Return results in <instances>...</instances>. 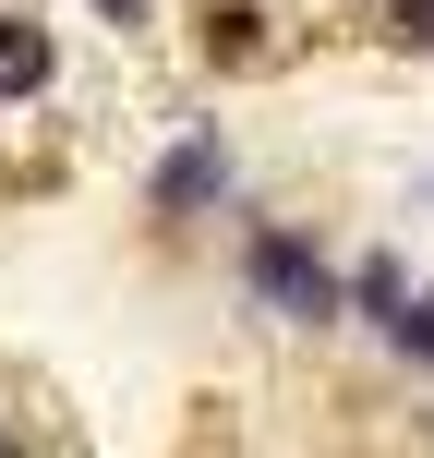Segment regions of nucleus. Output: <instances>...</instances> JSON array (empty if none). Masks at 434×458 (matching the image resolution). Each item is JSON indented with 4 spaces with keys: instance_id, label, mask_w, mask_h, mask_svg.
<instances>
[{
    "instance_id": "nucleus-1",
    "label": "nucleus",
    "mask_w": 434,
    "mask_h": 458,
    "mask_svg": "<svg viewBox=\"0 0 434 458\" xmlns=\"http://www.w3.org/2000/svg\"><path fill=\"white\" fill-rule=\"evenodd\" d=\"M229 290H242V314L290 326V338L350 326V266L326 253L314 217H242V242H229Z\"/></svg>"
},
{
    "instance_id": "nucleus-2",
    "label": "nucleus",
    "mask_w": 434,
    "mask_h": 458,
    "mask_svg": "<svg viewBox=\"0 0 434 458\" xmlns=\"http://www.w3.org/2000/svg\"><path fill=\"white\" fill-rule=\"evenodd\" d=\"M242 206V145L217 133V121H182V133L145 157V217L157 229H206Z\"/></svg>"
},
{
    "instance_id": "nucleus-3",
    "label": "nucleus",
    "mask_w": 434,
    "mask_h": 458,
    "mask_svg": "<svg viewBox=\"0 0 434 458\" xmlns=\"http://www.w3.org/2000/svg\"><path fill=\"white\" fill-rule=\"evenodd\" d=\"M411 290H422V277H411V253H398V242H374V253H350V326H362L374 350H387V326L411 314Z\"/></svg>"
},
{
    "instance_id": "nucleus-4",
    "label": "nucleus",
    "mask_w": 434,
    "mask_h": 458,
    "mask_svg": "<svg viewBox=\"0 0 434 458\" xmlns=\"http://www.w3.org/2000/svg\"><path fill=\"white\" fill-rule=\"evenodd\" d=\"M206 61L217 72H266L277 61V13L266 0H206Z\"/></svg>"
},
{
    "instance_id": "nucleus-5",
    "label": "nucleus",
    "mask_w": 434,
    "mask_h": 458,
    "mask_svg": "<svg viewBox=\"0 0 434 458\" xmlns=\"http://www.w3.org/2000/svg\"><path fill=\"white\" fill-rule=\"evenodd\" d=\"M48 85H61V48L24 13H0V109H24V97H48Z\"/></svg>"
},
{
    "instance_id": "nucleus-6",
    "label": "nucleus",
    "mask_w": 434,
    "mask_h": 458,
    "mask_svg": "<svg viewBox=\"0 0 434 458\" xmlns=\"http://www.w3.org/2000/svg\"><path fill=\"white\" fill-rule=\"evenodd\" d=\"M387 362H398V374H434V277L411 290V314L387 326Z\"/></svg>"
},
{
    "instance_id": "nucleus-7",
    "label": "nucleus",
    "mask_w": 434,
    "mask_h": 458,
    "mask_svg": "<svg viewBox=\"0 0 434 458\" xmlns=\"http://www.w3.org/2000/svg\"><path fill=\"white\" fill-rule=\"evenodd\" d=\"M374 37L411 48V61H434V0H374Z\"/></svg>"
},
{
    "instance_id": "nucleus-8",
    "label": "nucleus",
    "mask_w": 434,
    "mask_h": 458,
    "mask_svg": "<svg viewBox=\"0 0 434 458\" xmlns=\"http://www.w3.org/2000/svg\"><path fill=\"white\" fill-rule=\"evenodd\" d=\"M97 24H109V37H145V24H157V0H85Z\"/></svg>"
},
{
    "instance_id": "nucleus-9",
    "label": "nucleus",
    "mask_w": 434,
    "mask_h": 458,
    "mask_svg": "<svg viewBox=\"0 0 434 458\" xmlns=\"http://www.w3.org/2000/svg\"><path fill=\"white\" fill-rule=\"evenodd\" d=\"M0 458H13V435H0Z\"/></svg>"
}]
</instances>
